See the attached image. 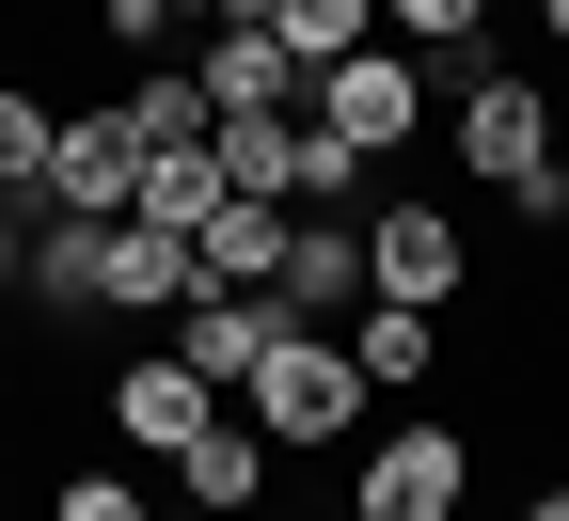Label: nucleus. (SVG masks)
<instances>
[{"mask_svg": "<svg viewBox=\"0 0 569 521\" xmlns=\"http://www.w3.org/2000/svg\"><path fill=\"white\" fill-rule=\"evenodd\" d=\"M427 80H443V142H459V174H490V190L553 174V96L522 80L507 48H443Z\"/></svg>", "mask_w": 569, "mask_h": 521, "instance_id": "obj_1", "label": "nucleus"}, {"mask_svg": "<svg viewBox=\"0 0 569 521\" xmlns=\"http://www.w3.org/2000/svg\"><path fill=\"white\" fill-rule=\"evenodd\" d=\"M238 411H253V427L284 442V459H317V442H348V427L380 411V380H365V363H348V332H317V317H284V332H269V363L238 380Z\"/></svg>", "mask_w": 569, "mask_h": 521, "instance_id": "obj_2", "label": "nucleus"}, {"mask_svg": "<svg viewBox=\"0 0 569 521\" xmlns=\"http://www.w3.org/2000/svg\"><path fill=\"white\" fill-rule=\"evenodd\" d=\"M332 142H348V159H396V142L411 127H443V80H427V48H348V63H317V96H301Z\"/></svg>", "mask_w": 569, "mask_h": 521, "instance_id": "obj_3", "label": "nucleus"}, {"mask_svg": "<svg viewBox=\"0 0 569 521\" xmlns=\"http://www.w3.org/2000/svg\"><path fill=\"white\" fill-rule=\"evenodd\" d=\"M459 490H475V442L443 427V411H411L380 459H365V490H348V521H459Z\"/></svg>", "mask_w": 569, "mask_h": 521, "instance_id": "obj_4", "label": "nucleus"}, {"mask_svg": "<svg viewBox=\"0 0 569 521\" xmlns=\"http://www.w3.org/2000/svg\"><path fill=\"white\" fill-rule=\"evenodd\" d=\"M206 427H222V380H206L190 348H142L111 380V442H127V459H190Z\"/></svg>", "mask_w": 569, "mask_h": 521, "instance_id": "obj_5", "label": "nucleus"}, {"mask_svg": "<svg viewBox=\"0 0 569 521\" xmlns=\"http://www.w3.org/2000/svg\"><path fill=\"white\" fill-rule=\"evenodd\" d=\"M142 206V127H127V96L111 111H63V142H48V221H127Z\"/></svg>", "mask_w": 569, "mask_h": 521, "instance_id": "obj_6", "label": "nucleus"}, {"mask_svg": "<svg viewBox=\"0 0 569 521\" xmlns=\"http://www.w3.org/2000/svg\"><path fill=\"white\" fill-rule=\"evenodd\" d=\"M269 301H284V317H317V332H332V317H365V301H380V284H365V221H348V206H301V221H284Z\"/></svg>", "mask_w": 569, "mask_h": 521, "instance_id": "obj_7", "label": "nucleus"}, {"mask_svg": "<svg viewBox=\"0 0 569 521\" xmlns=\"http://www.w3.org/2000/svg\"><path fill=\"white\" fill-rule=\"evenodd\" d=\"M365 284H380V301H427V317H443L459 284H475V238H459L443 206H380V221H365Z\"/></svg>", "mask_w": 569, "mask_h": 521, "instance_id": "obj_8", "label": "nucleus"}, {"mask_svg": "<svg viewBox=\"0 0 569 521\" xmlns=\"http://www.w3.org/2000/svg\"><path fill=\"white\" fill-rule=\"evenodd\" d=\"M190 80H206V111H222V127H238V111H301V96H317L301 63H284V32H269V17H206Z\"/></svg>", "mask_w": 569, "mask_h": 521, "instance_id": "obj_9", "label": "nucleus"}, {"mask_svg": "<svg viewBox=\"0 0 569 521\" xmlns=\"http://www.w3.org/2000/svg\"><path fill=\"white\" fill-rule=\"evenodd\" d=\"M269 332H284V301H269V284H190V301H174V348H190L222 395L269 363Z\"/></svg>", "mask_w": 569, "mask_h": 521, "instance_id": "obj_10", "label": "nucleus"}, {"mask_svg": "<svg viewBox=\"0 0 569 521\" xmlns=\"http://www.w3.org/2000/svg\"><path fill=\"white\" fill-rule=\"evenodd\" d=\"M269 474H284V442H269L253 411H238V427H206L190 459H174V490H190V505H222V521H253V505H269Z\"/></svg>", "mask_w": 569, "mask_h": 521, "instance_id": "obj_11", "label": "nucleus"}, {"mask_svg": "<svg viewBox=\"0 0 569 521\" xmlns=\"http://www.w3.org/2000/svg\"><path fill=\"white\" fill-rule=\"evenodd\" d=\"M284 221H301V206H269V190H222V206H206V284H269L284 269Z\"/></svg>", "mask_w": 569, "mask_h": 521, "instance_id": "obj_12", "label": "nucleus"}, {"mask_svg": "<svg viewBox=\"0 0 569 521\" xmlns=\"http://www.w3.org/2000/svg\"><path fill=\"white\" fill-rule=\"evenodd\" d=\"M238 17H269L301 80H317V63H348V48H380V0H238Z\"/></svg>", "mask_w": 569, "mask_h": 521, "instance_id": "obj_13", "label": "nucleus"}, {"mask_svg": "<svg viewBox=\"0 0 569 521\" xmlns=\"http://www.w3.org/2000/svg\"><path fill=\"white\" fill-rule=\"evenodd\" d=\"M348 363H365L380 395H411L427 363H443V332H427V301H365V317H348Z\"/></svg>", "mask_w": 569, "mask_h": 521, "instance_id": "obj_14", "label": "nucleus"}, {"mask_svg": "<svg viewBox=\"0 0 569 521\" xmlns=\"http://www.w3.org/2000/svg\"><path fill=\"white\" fill-rule=\"evenodd\" d=\"M206 206H222V142H159L127 221H174V238H206Z\"/></svg>", "mask_w": 569, "mask_h": 521, "instance_id": "obj_15", "label": "nucleus"}, {"mask_svg": "<svg viewBox=\"0 0 569 521\" xmlns=\"http://www.w3.org/2000/svg\"><path fill=\"white\" fill-rule=\"evenodd\" d=\"M127 127H142V159H159V142H222V111H206L190 63H142V80H127Z\"/></svg>", "mask_w": 569, "mask_h": 521, "instance_id": "obj_16", "label": "nucleus"}, {"mask_svg": "<svg viewBox=\"0 0 569 521\" xmlns=\"http://www.w3.org/2000/svg\"><path fill=\"white\" fill-rule=\"evenodd\" d=\"M48 142H63V111L32 80H0V206H48Z\"/></svg>", "mask_w": 569, "mask_h": 521, "instance_id": "obj_17", "label": "nucleus"}, {"mask_svg": "<svg viewBox=\"0 0 569 521\" xmlns=\"http://www.w3.org/2000/svg\"><path fill=\"white\" fill-rule=\"evenodd\" d=\"M365 174H380V159H348V142H332V127L301 111V142H284V206H348Z\"/></svg>", "mask_w": 569, "mask_h": 521, "instance_id": "obj_18", "label": "nucleus"}, {"mask_svg": "<svg viewBox=\"0 0 569 521\" xmlns=\"http://www.w3.org/2000/svg\"><path fill=\"white\" fill-rule=\"evenodd\" d=\"M380 32L443 63V48H490V0H380Z\"/></svg>", "mask_w": 569, "mask_h": 521, "instance_id": "obj_19", "label": "nucleus"}, {"mask_svg": "<svg viewBox=\"0 0 569 521\" xmlns=\"http://www.w3.org/2000/svg\"><path fill=\"white\" fill-rule=\"evenodd\" d=\"M48 521H159V505H142L127 474H63V490H48Z\"/></svg>", "mask_w": 569, "mask_h": 521, "instance_id": "obj_20", "label": "nucleus"}, {"mask_svg": "<svg viewBox=\"0 0 569 521\" xmlns=\"http://www.w3.org/2000/svg\"><path fill=\"white\" fill-rule=\"evenodd\" d=\"M32 269V206H0V284H17Z\"/></svg>", "mask_w": 569, "mask_h": 521, "instance_id": "obj_21", "label": "nucleus"}, {"mask_svg": "<svg viewBox=\"0 0 569 521\" xmlns=\"http://www.w3.org/2000/svg\"><path fill=\"white\" fill-rule=\"evenodd\" d=\"M206 17H238V0H159V32H206Z\"/></svg>", "mask_w": 569, "mask_h": 521, "instance_id": "obj_22", "label": "nucleus"}, {"mask_svg": "<svg viewBox=\"0 0 569 521\" xmlns=\"http://www.w3.org/2000/svg\"><path fill=\"white\" fill-rule=\"evenodd\" d=\"M538 48H569V0H538Z\"/></svg>", "mask_w": 569, "mask_h": 521, "instance_id": "obj_23", "label": "nucleus"}, {"mask_svg": "<svg viewBox=\"0 0 569 521\" xmlns=\"http://www.w3.org/2000/svg\"><path fill=\"white\" fill-rule=\"evenodd\" d=\"M159 521H222V505H190V490H174V505H159Z\"/></svg>", "mask_w": 569, "mask_h": 521, "instance_id": "obj_24", "label": "nucleus"}, {"mask_svg": "<svg viewBox=\"0 0 569 521\" xmlns=\"http://www.w3.org/2000/svg\"><path fill=\"white\" fill-rule=\"evenodd\" d=\"M522 521H569V490H538V505H522Z\"/></svg>", "mask_w": 569, "mask_h": 521, "instance_id": "obj_25", "label": "nucleus"}]
</instances>
